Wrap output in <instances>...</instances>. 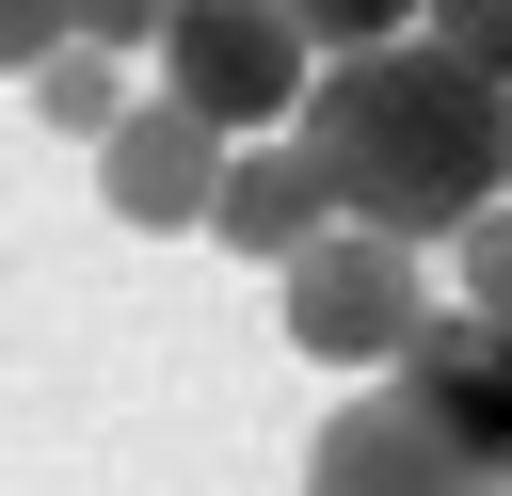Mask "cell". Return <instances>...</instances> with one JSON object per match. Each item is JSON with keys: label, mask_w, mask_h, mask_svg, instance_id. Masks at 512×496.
Masks as SVG:
<instances>
[{"label": "cell", "mask_w": 512, "mask_h": 496, "mask_svg": "<svg viewBox=\"0 0 512 496\" xmlns=\"http://www.w3.org/2000/svg\"><path fill=\"white\" fill-rule=\"evenodd\" d=\"M48 48H80V0H0V80H32Z\"/></svg>", "instance_id": "cell-12"}, {"label": "cell", "mask_w": 512, "mask_h": 496, "mask_svg": "<svg viewBox=\"0 0 512 496\" xmlns=\"http://www.w3.org/2000/svg\"><path fill=\"white\" fill-rule=\"evenodd\" d=\"M176 0H80V48H160Z\"/></svg>", "instance_id": "cell-13"}, {"label": "cell", "mask_w": 512, "mask_h": 496, "mask_svg": "<svg viewBox=\"0 0 512 496\" xmlns=\"http://www.w3.org/2000/svg\"><path fill=\"white\" fill-rule=\"evenodd\" d=\"M448 288H464L480 320H512V192H496L480 224H448Z\"/></svg>", "instance_id": "cell-9"}, {"label": "cell", "mask_w": 512, "mask_h": 496, "mask_svg": "<svg viewBox=\"0 0 512 496\" xmlns=\"http://www.w3.org/2000/svg\"><path fill=\"white\" fill-rule=\"evenodd\" d=\"M272 288H288V352H304V368H368V384H384V368H400V336L432 320V240L320 224Z\"/></svg>", "instance_id": "cell-2"}, {"label": "cell", "mask_w": 512, "mask_h": 496, "mask_svg": "<svg viewBox=\"0 0 512 496\" xmlns=\"http://www.w3.org/2000/svg\"><path fill=\"white\" fill-rule=\"evenodd\" d=\"M448 448H480L496 480H512V320H480V304H432L416 336H400V368H384Z\"/></svg>", "instance_id": "cell-6"}, {"label": "cell", "mask_w": 512, "mask_h": 496, "mask_svg": "<svg viewBox=\"0 0 512 496\" xmlns=\"http://www.w3.org/2000/svg\"><path fill=\"white\" fill-rule=\"evenodd\" d=\"M304 80H320V48H304V16H288V0H176V16H160V96H192L224 144L288 128V112H304Z\"/></svg>", "instance_id": "cell-3"}, {"label": "cell", "mask_w": 512, "mask_h": 496, "mask_svg": "<svg viewBox=\"0 0 512 496\" xmlns=\"http://www.w3.org/2000/svg\"><path fill=\"white\" fill-rule=\"evenodd\" d=\"M288 128L336 176V224H384V240H448V224H480L512 192V96L464 48H432V32L336 48Z\"/></svg>", "instance_id": "cell-1"}, {"label": "cell", "mask_w": 512, "mask_h": 496, "mask_svg": "<svg viewBox=\"0 0 512 496\" xmlns=\"http://www.w3.org/2000/svg\"><path fill=\"white\" fill-rule=\"evenodd\" d=\"M304 496H512V480H496L480 448H448L400 384H368V400H336V416H320Z\"/></svg>", "instance_id": "cell-4"}, {"label": "cell", "mask_w": 512, "mask_h": 496, "mask_svg": "<svg viewBox=\"0 0 512 496\" xmlns=\"http://www.w3.org/2000/svg\"><path fill=\"white\" fill-rule=\"evenodd\" d=\"M32 112H48V128H80V144H96V128H112V112H128V48H48V64H32Z\"/></svg>", "instance_id": "cell-8"}, {"label": "cell", "mask_w": 512, "mask_h": 496, "mask_svg": "<svg viewBox=\"0 0 512 496\" xmlns=\"http://www.w3.org/2000/svg\"><path fill=\"white\" fill-rule=\"evenodd\" d=\"M416 32H432V48H464V64H480V80L512 96V0H432Z\"/></svg>", "instance_id": "cell-11"}, {"label": "cell", "mask_w": 512, "mask_h": 496, "mask_svg": "<svg viewBox=\"0 0 512 496\" xmlns=\"http://www.w3.org/2000/svg\"><path fill=\"white\" fill-rule=\"evenodd\" d=\"M288 16H304V48L336 64V48H384V32H416L432 0H288Z\"/></svg>", "instance_id": "cell-10"}, {"label": "cell", "mask_w": 512, "mask_h": 496, "mask_svg": "<svg viewBox=\"0 0 512 496\" xmlns=\"http://www.w3.org/2000/svg\"><path fill=\"white\" fill-rule=\"evenodd\" d=\"M320 224H336V176L304 160V128H256V144H224V192H208V240H224V256H272V272H288Z\"/></svg>", "instance_id": "cell-7"}, {"label": "cell", "mask_w": 512, "mask_h": 496, "mask_svg": "<svg viewBox=\"0 0 512 496\" xmlns=\"http://www.w3.org/2000/svg\"><path fill=\"white\" fill-rule=\"evenodd\" d=\"M96 192H112V224L176 240V224H208V192H224V128H208L192 96H128V112L96 128Z\"/></svg>", "instance_id": "cell-5"}]
</instances>
